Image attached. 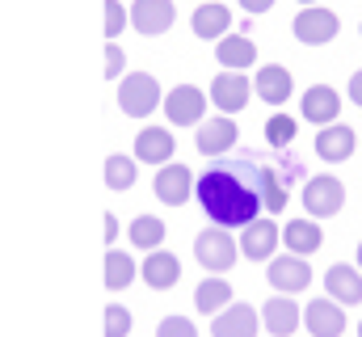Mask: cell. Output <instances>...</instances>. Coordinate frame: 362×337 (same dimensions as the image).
<instances>
[{
    "instance_id": "6da1fadb",
    "label": "cell",
    "mask_w": 362,
    "mask_h": 337,
    "mask_svg": "<svg viewBox=\"0 0 362 337\" xmlns=\"http://www.w3.org/2000/svg\"><path fill=\"white\" fill-rule=\"evenodd\" d=\"M194 198H198V207H202V215H206L211 224L232 228V232H240L245 224H253V219L266 211V207H262V194H257L232 165H223V161H215V165L198 177Z\"/></svg>"
},
{
    "instance_id": "7a4b0ae2",
    "label": "cell",
    "mask_w": 362,
    "mask_h": 337,
    "mask_svg": "<svg viewBox=\"0 0 362 337\" xmlns=\"http://www.w3.org/2000/svg\"><path fill=\"white\" fill-rule=\"evenodd\" d=\"M223 165H232L257 194H262V207L266 215H278L286 207V177L266 161V156H253V152H240V156H219Z\"/></svg>"
},
{
    "instance_id": "3957f363",
    "label": "cell",
    "mask_w": 362,
    "mask_h": 337,
    "mask_svg": "<svg viewBox=\"0 0 362 337\" xmlns=\"http://www.w3.org/2000/svg\"><path fill=\"white\" fill-rule=\"evenodd\" d=\"M118 110L127 118H148L152 110H165V88L152 72H127L118 81Z\"/></svg>"
},
{
    "instance_id": "277c9868",
    "label": "cell",
    "mask_w": 362,
    "mask_h": 337,
    "mask_svg": "<svg viewBox=\"0 0 362 337\" xmlns=\"http://www.w3.org/2000/svg\"><path fill=\"white\" fill-rule=\"evenodd\" d=\"M194 257H198V265H202V270L223 274V270H232V265H236V257H240V241L232 236V228L206 224V228L194 236Z\"/></svg>"
},
{
    "instance_id": "5b68a950",
    "label": "cell",
    "mask_w": 362,
    "mask_h": 337,
    "mask_svg": "<svg viewBox=\"0 0 362 337\" xmlns=\"http://www.w3.org/2000/svg\"><path fill=\"white\" fill-rule=\"evenodd\" d=\"M295 38L303 42V47H329L337 34H341V17L333 13V8H325V4H303L299 13H295Z\"/></svg>"
},
{
    "instance_id": "8992f818",
    "label": "cell",
    "mask_w": 362,
    "mask_h": 337,
    "mask_svg": "<svg viewBox=\"0 0 362 337\" xmlns=\"http://www.w3.org/2000/svg\"><path fill=\"white\" fill-rule=\"evenodd\" d=\"M194 131H198V135H194L198 152H202V156H211V161L232 156V148H236V139H240L236 114H219V110H215V118H202Z\"/></svg>"
},
{
    "instance_id": "52a82bcc",
    "label": "cell",
    "mask_w": 362,
    "mask_h": 337,
    "mask_svg": "<svg viewBox=\"0 0 362 337\" xmlns=\"http://www.w3.org/2000/svg\"><path fill=\"white\" fill-rule=\"evenodd\" d=\"M341 207H346V185H341V177H333V173H316V177L303 181V211H308V215H316V219H333Z\"/></svg>"
},
{
    "instance_id": "ba28073f",
    "label": "cell",
    "mask_w": 362,
    "mask_h": 337,
    "mask_svg": "<svg viewBox=\"0 0 362 337\" xmlns=\"http://www.w3.org/2000/svg\"><path fill=\"white\" fill-rule=\"evenodd\" d=\"M206 105H211V93L198 88V84H177L165 93V118L169 127H198L206 118Z\"/></svg>"
},
{
    "instance_id": "9c48e42d",
    "label": "cell",
    "mask_w": 362,
    "mask_h": 337,
    "mask_svg": "<svg viewBox=\"0 0 362 337\" xmlns=\"http://www.w3.org/2000/svg\"><path fill=\"white\" fill-rule=\"evenodd\" d=\"M266 278H270L274 291H282V295H299V291H308V287H312V265H308V257H303V253L286 249L282 257H270Z\"/></svg>"
},
{
    "instance_id": "30bf717a",
    "label": "cell",
    "mask_w": 362,
    "mask_h": 337,
    "mask_svg": "<svg viewBox=\"0 0 362 337\" xmlns=\"http://www.w3.org/2000/svg\"><path fill=\"white\" fill-rule=\"evenodd\" d=\"M236 241H240V257H249V261H270L274 253H278L282 228L274 224L270 215H257L253 224H245V228L236 232Z\"/></svg>"
},
{
    "instance_id": "8fae6325",
    "label": "cell",
    "mask_w": 362,
    "mask_h": 337,
    "mask_svg": "<svg viewBox=\"0 0 362 337\" xmlns=\"http://www.w3.org/2000/svg\"><path fill=\"white\" fill-rule=\"evenodd\" d=\"M194 185H198V177L181 165V161L160 165L156 168V177H152V190H156V198H160L165 207H181V202H189V198H194Z\"/></svg>"
},
{
    "instance_id": "7c38bea8",
    "label": "cell",
    "mask_w": 362,
    "mask_h": 337,
    "mask_svg": "<svg viewBox=\"0 0 362 337\" xmlns=\"http://www.w3.org/2000/svg\"><path fill=\"white\" fill-rule=\"evenodd\" d=\"M303 329L312 337H341L346 333V304H337L333 295L303 304Z\"/></svg>"
},
{
    "instance_id": "4fadbf2b",
    "label": "cell",
    "mask_w": 362,
    "mask_h": 337,
    "mask_svg": "<svg viewBox=\"0 0 362 337\" xmlns=\"http://www.w3.org/2000/svg\"><path fill=\"white\" fill-rule=\"evenodd\" d=\"M206 93H211V101H215V110H219V114H240V110L249 105V93H257V88L249 84L245 72H228V68H223V72L211 81Z\"/></svg>"
},
{
    "instance_id": "5bb4252c",
    "label": "cell",
    "mask_w": 362,
    "mask_h": 337,
    "mask_svg": "<svg viewBox=\"0 0 362 337\" xmlns=\"http://www.w3.org/2000/svg\"><path fill=\"white\" fill-rule=\"evenodd\" d=\"M262 325L270 337H295V329L303 325V308L295 304V295L274 291L270 299L262 304Z\"/></svg>"
},
{
    "instance_id": "9a60e30c",
    "label": "cell",
    "mask_w": 362,
    "mask_h": 337,
    "mask_svg": "<svg viewBox=\"0 0 362 337\" xmlns=\"http://www.w3.org/2000/svg\"><path fill=\"white\" fill-rule=\"evenodd\" d=\"M262 329V312L253 304H228L223 312L211 316V337H257Z\"/></svg>"
},
{
    "instance_id": "2e32d148",
    "label": "cell",
    "mask_w": 362,
    "mask_h": 337,
    "mask_svg": "<svg viewBox=\"0 0 362 337\" xmlns=\"http://www.w3.org/2000/svg\"><path fill=\"white\" fill-rule=\"evenodd\" d=\"M173 21H177L173 0H135V4H131V25H135V34H144V38L169 34Z\"/></svg>"
},
{
    "instance_id": "e0dca14e",
    "label": "cell",
    "mask_w": 362,
    "mask_h": 337,
    "mask_svg": "<svg viewBox=\"0 0 362 337\" xmlns=\"http://www.w3.org/2000/svg\"><path fill=\"white\" fill-rule=\"evenodd\" d=\"M299 114H303L312 127H329V122H337V114H341V93H337L333 84H312V88H303Z\"/></svg>"
},
{
    "instance_id": "ac0fdd59",
    "label": "cell",
    "mask_w": 362,
    "mask_h": 337,
    "mask_svg": "<svg viewBox=\"0 0 362 337\" xmlns=\"http://www.w3.org/2000/svg\"><path fill=\"white\" fill-rule=\"evenodd\" d=\"M173 152H177V139H173L169 127L148 122V127L135 135V156H139V165H169Z\"/></svg>"
},
{
    "instance_id": "d6986e66",
    "label": "cell",
    "mask_w": 362,
    "mask_h": 337,
    "mask_svg": "<svg viewBox=\"0 0 362 337\" xmlns=\"http://www.w3.org/2000/svg\"><path fill=\"white\" fill-rule=\"evenodd\" d=\"M354 148H358V135H354L350 127H341V122H329V127L316 131V156H320L325 165H341V161H350Z\"/></svg>"
},
{
    "instance_id": "ffe728a7",
    "label": "cell",
    "mask_w": 362,
    "mask_h": 337,
    "mask_svg": "<svg viewBox=\"0 0 362 337\" xmlns=\"http://www.w3.org/2000/svg\"><path fill=\"white\" fill-rule=\"evenodd\" d=\"M325 295H333L337 304H362V270L350 261H337L325 270Z\"/></svg>"
},
{
    "instance_id": "44dd1931",
    "label": "cell",
    "mask_w": 362,
    "mask_h": 337,
    "mask_svg": "<svg viewBox=\"0 0 362 337\" xmlns=\"http://www.w3.org/2000/svg\"><path fill=\"white\" fill-rule=\"evenodd\" d=\"M320 245H325V232H320V219L316 215H299V219H286L282 224V249L312 257Z\"/></svg>"
},
{
    "instance_id": "7402d4cb",
    "label": "cell",
    "mask_w": 362,
    "mask_h": 337,
    "mask_svg": "<svg viewBox=\"0 0 362 337\" xmlns=\"http://www.w3.org/2000/svg\"><path fill=\"white\" fill-rule=\"evenodd\" d=\"M189 30H194L198 38L215 42V38H223V34L232 30V8L219 4V0H202V4L194 8V17H189Z\"/></svg>"
},
{
    "instance_id": "603a6c76",
    "label": "cell",
    "mask_w": 362,
    "mask_h": 337,
    "mask_svg": "<svg viewBox=\"0 0 362 337\" xmlns=\"http://www.w3.org/2000/svg\"><path fill=\"white\" fill-rule=\"evenodd\" d=\"M215 59H219V68H228V72H245V68L257 64V42H253L249 34H223V38L215 42Z\"/></svg>"
},
{
    "instance_id": "cb8c5ba5",
    "label": "cell",
    "mask_w": 362,
    "mask_h": 337,
    "mask_svg": "<svg viewBox=\"0 0 362 337\" xmlns=\"http://www.w3.org/2000/svg\"><path fill=\"white\" fill-rule=\"evenodd\" d=\"M253 88H257V97H262L266 105H282V101H291V93H295V76H291V68H282V64H266V68H257Z\"/></svg>"
},
{
    "instance_id": "d4e9b609",
    "label": "cell",
    "mask_w": 362,
    "mask_h": 337,
    "mask_svg": "<svg viewBox=\"0 0 362 337\" xmlns=\"http://www.w3.org/2000/svg\"><path fill=\"white\" fill-rule=\"evenodd\" d=\"M139 278L152 291H169V287H177V278H181V261L169 249H152L144 257V265H139Z\"/></svg>"
},
{
    "instance_id": "484cf974",
    "label": "cell",
    "mask_w": 362,
    "mask_h": 337,
    "mask_svg": "<svg viewBox=\"0 0 362 337\" xmlns=\"http://www.w3.org/2000/svg\"><path fill=\"white\" fill-rule=\"evenodd\" d=\"M232 299H236V291H232L228 274H211V278H202V282L194 287V308H198L202 316H215V312H223Z\"/></svg>"
},
{
    "instance_id": "4316f807",
    "label": "cell",
    "mask_w": 362,
    "mask_h": 337,
    "mask_svg": "<svg viewBox=\"0 0 362 337\" xmlns=\"http://www.w3.org/2000/svg\"><path fill=\"white\" fill-rule=\"evenodd\" d=\"M101 270H105L101 278H105L110 291H127V287L139 278V265H135V257L127 249H105V265H101Z\"/></svg>"
},
{
    "instance_id": "83f0119b",
    "label": "cell",
    "mask_w": 362,
    "mask_h": 337,
    "mask_svg": "<svg viewBox=\"0 0 362 337\" xmlns=\"http://www.w3.org/2000/svg\"><path fill=\"white\" fill-rule=\"evenodd\" d=\"M127 241L144 253L160 249V245H165V219H160V215H135L131 228H127Z\"/></svg>"
},
{
    "instance_id": "f1b7e54d",
    "label": "cell",
    "mask_w": 362,
    "mask_h": 337,
    "mask_svg": "<svg viewBox=\"0 0 362 337\" xmlns=\"http://www.w3.org/2000/svg\"><path fill=\"white\" fill-rule=\"evenodd\" d=\"M101 177H105V185H110V190H118V194H122V190H131V185H135V177H139V156H135V152H131V156H122V152L105 156V173H101Z\"/></svg>"
},
{
    "instance_id": "f546056e",
    "label": "cell",
    "mask_w": 362,
    "mask_h": 337,
    "mask_svg": "<svg viewBox=\"0 0 362 337\" xmlns=\"http://www.w3.org/2000/svg\"><path fill=\"white\" fill-rule=\"evenodd\" d=\"M295 131H299V118H291L286 110H274L270 122H266V144L270 148H291L295 144Z\"/></svg>"
},
{
    "instance_id": "4dcf8cb0",
    "label": "cell",
    "mask_w": 362,
    "mask_h": 337,
    "mask_svg": "<svg viewBox=\"0 0 362 337\" xmlns=\"http://www.w3.org/2000/svg\"><path fill=\"white\" fill-rule=\"evenodd\" d=\"M131 325H135V316H131L127 304H105V312H101L105 337H131Z\"/></svg>"
},
{
    "instance_id": "1f68e13d",
    "label": "cell",
    "mask_w": 362,
    "mask_h": 337,
    "mask_svg": "<svg viewBox=\"0 0 362 337\" xmlns=\"http://www.w3.org/2000/svg\"><path fill=\"white\" fill-rule=\"evenodd\" d=\"M131 25V8L122 0H105V38H118Z\"/></svg>"
},
{
    "instance_id": "d6a6232c",
    "label": "cell",
    "mask_w": 362,
    "mask_h": 337,
    "mask_svg": "<svg viewBox=\"0 0 362 337\" xmlns=\"http://www.w3.org/2000/svg\"><path fill=\"white\" fill-rule=\"evenodd\" d=\"M127 76V51L118 47V38H105V81H122Z\"/></svg>"
},
{
    "instance_id": "836d02e7",
    "label": "cell",
    "mask_w": 362,
    "mask_h": 337,
    "mask_svg": "<svg viewBox=\"0 0 362 337\" xmlns=\"http://www.w3.org/2000/svg\"><path fill=\"white\" fill-rule=\"evenodd\" d=\"M156 337H198V325L189 316H165L156 325Z\"/></svg>"
},
{
    "instance_id": "e575fe53",
    "label": "cell",
    "mask_w": 362,
    "mask_h": 337,
    "mask_svg": "<svg viewBox=\"0 0 362 337\" xmlns=\"http://www.w3.org/2000/svg\"><path fill=\"white\" fill-rule=\"evenodd\" d=\"M240 8H245V17H262L274 8V0H240Z\"/></svg>"
},
{
    "instance_id": "d590c367",
    "label": "cell",
    "mask_w": 362,
    "mask_h": 337,
    "mask_svg": "<svg viewBox=\"0 0 362 337\" xmlns=\"http://www.w3.org/2000/svg\"><path fill=\"white\" fill-rule=\"evenodd\" d=\"M118 236H122V224L114 219V211H105V245L114 249V241H118Z\"/></svg>"
},
{
    "instance_id": "8d00e7d4",
    "label": "cell",
    "mask_w": 362,
    "mask_h": 337,
    "mask_svg": "<svg viewBox=\"0 0 362 337\" xmlns=\"http://www.w3.org/2000/svg\"><path fill=\"white\" fill-rule=\"evenodd\" d=\"M350 101H354V105H362V68L350 76Z\"/></svg>"
},
{
    "instance_id": "74e56055",
    "label": "cell",
    "mask_w": 362,
    "mask_h": 337,
    "mask_svg": "<svg viewBox=\"0 0 362 337\" xmlns=\"http://www.w3.org/2000/svg\"><path fill=\"white\" fill-rule=\"evenodd\" d=\"M354 265H358V270H362V241H358V261H354Z\"/></svg>"
},
{
    "instance_id": "f35d334b",
    "label": "cell",
    "mask_w": 362,
    "mask_h": 337,
    "mask_svg": "<svg viewBox=\"0 0 362 337\" xmlns=\"http://www.w3.org/2000/svg\"><path fill=\"white\" fill-rule=\"evenodd\" d=\"M358 337H362V321H358Z\"/></svg>"
},
{
    "instance_id": "ab89813d",
    "label": "cell",
    "mask_w": 362,
    "mask_h": 337,
    "mask_svg": "<svg viewBox=\"0 0 362 337\" xmlns=\"http://www.w3.org/2000/svg\"><path fill=\"white\" fill-rule=\"evenodd\" d=\"M358 30H362V25H358Z\"/></svg>"
},
{
    "instance_id": "60d3db41",
    "label": "cell",
    "mask_w": 362,
    "mask_h": 337,
    "mask_svg": "<svg viewBox=\"0 0 362 337\" xmlns=\"http://www.w3.org/2000/svg\"><path fill=\"white\" fill-rule=\"evenodd\" d=\"M308 337H312V333H308Z\"/></svg>"
}]
</instances>
